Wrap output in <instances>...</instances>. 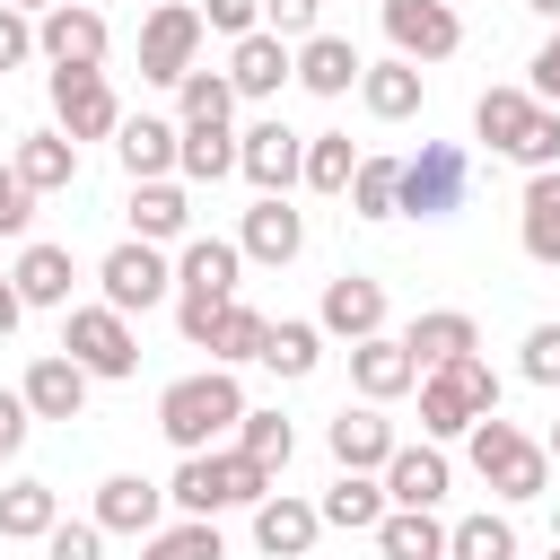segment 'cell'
<instances>
[{
	"instance_id": "cell-1",
	"label": "cell",
	"mask_w": 560,
	"mask_h": 560,
	"mask_svg": "<svg viewBox=\"0 0 560 560\" xmlns=\"http://www.w3.org/2000/svg\"><path fill=\"white\" fill-rule=\"evenodd\" d=\"M236 420H245V394H236V376H228V368L175 376V385L158 394V429H166V446H175V455H210V438H219V429H236Z\"/></svg>"
},
{
	"instance_id": "cell-2",
	"label": "cell",
	"mask_w": 560,
	"mask_h": 560,
	"mask_svg": "<svg viewBox=\"0 0 560 560\" xmlns=\"http://www.w3.org/2000/svg\"><path fill=\"white\" fill-rule=\"evenodd\" d=\"M490 411H499V368H490L481 350H464V359H446V368L420 376V429H429V438H464V429L490 420Z\"/></svg>"
},
{
	"instance_id": "cell-3",
	"label": "cell",
	"mask_w": 560,
	"mask_h": 560,
	"mask_svg": "<svg viewBox=\"0 0 560 560\" xmlns=\"http://www.w3.org/2000/svg\"><path fill=\"white\" fill-rule=\"evenodd\" d=\"M464 438H472V472H481L499 499H542V490H551V446H534L516 420L490 411V420H472Z\"/></svg>"
},
{
	"instance_id": "cell-4",
	"label": "cell",
	"mask_w": 560,
	"mask_h": 560,
	"mask_svg": "<svg viewBox=\"0 0 560 560\" xmlns=\"http://www.w3.org/2000/svg\"><path fill=\"white\" fill-rule=\"evenodd\" d=\"M472 192V158L455 140H420V158H402V210L411 219H455Z\"/></svg>"
},
{
	"instance_id": "cell-5",
	"label": "cell",
	"mask_w": 560,
	"mask_h": 560,
	"mask_svg": "<svg viewBox=\"0 0 560 560\" xmlns=\"http://www.w3.org/2000/svg\"><path fill=\"white\" fill-rule=\"evenodd\" d=\"M61 350H70L88 376H131V368H140V341H131V315H122V306H70Z\"/></svg>"
},
{
	"instance_id": "cell-6",
	"label": "cell",
	"mask_w": 560,
	"mask_h": 560,
	"mask_svg": "<svg viewBox=\"0 0 560 560\" xmlns=\"http://www.w3.org/2000/svg\"><path fill=\"white\" fill-rule=\"evenodd\" d=\"M201 9L192 0H166V9H149L140 18V79H158V88H175L184 70H192V52H201Z\"/></svg>"
},
{
	"instance_id": "cell-7",
	"label": "cell",
	"mask_w": 560,
	"mask_h": 560,
	"mask_svg": "<svg viewBox=\"0 0 560 560\" xmlns=\"http://www.w3.org/2000/svg\"><path fill=\"white\" fill-rule=\"evenodd\" d=\"M105 44H114V26L96 9H79V0H61V9L35 18V52L52 70H105Z\"/></svg>"
},
{
	"instance_id": "cell-8",
	"label": "cell",
	"mask_w": 560,
	"mask_h": 560,
	"mask_svg": "<svg viewBox=\"0 0 560 560\" xmlns=\"http://www.w3.org/2000/svg\"><path fill=\"white\" fill-rule=\"evenodd\" d=\"M236 175H245L254 192H289V184H306V131H289L280 114L254 122V131L236 140Z\"/></svg>"
},
{
	"instance_id": "cell-9",
	"label": "cell",
	"mask_w": 560,
	"mask_h": 560,
	"mask_svg": "<svg viewBox=\"0 0 560 560\" xmlns=\"http://www.w3.org/2000/svg\"><path fill=\"white\" fill-rule=\"evenodd\" d=\"M376 9H385V35H394L402 61H446L464 44V18L446 0H376Z\"/></svg>"
},
{
	"instance_id": "cell-10",
	"label": "cell",
	"mask_w": 560,
	"mask_h": 560,
	"mask_svg": "<svg viewBox=\"0 0 560 560\" xmlns=\"http://www.w3.org/2000/svg\"><path fill=\"white\" fill-rule=\"evenodd\" d=\"M52 114L70 140H114L122 131V105L105 88V70H52Z\"/></svg>"
},
{
	"instance_id": "cell-11",
	"label": "cell",
	"mask_w": 560,
	"mask_h": 560,
	"mask_svg": "<svg viewBox=\"0 0 560 560\" xmlns=\"http://www.w3.org/2000/svg\"><path fill=\"white\" fill-rule=\"evenodd\" d=\"M96 280H105V306H122V315H140V306H158V298L175 289V271H166V254H158L149 236H131V245H114Z\"/></svg>"
},
{
	"instance_id": "cell-12",
	"label": "cell",
	"mask_w": 560,
	"mask_h": 560,
	"mask_svg": "<svg viewBox=\"0 0 560 560\" xmlns=\"http://www.w3.org/2000/svg\"><path fill=\"white\" fill-rule=\"evenodd\" d=\"M350 385H359L368 402H394V394H411V385H420V359H411V341H402V332H368V341H350Z\"/></svg>"
},
{
	"instance_id": "cell-13",
	"label": "cell",
	"mask_w": 560,
	"mask_h": 560,
	"mask_svg": "<svg viewBox=\"0 0 560 560\" xmlns=\"http://www.w3.org/2000/svg\"><path fill=\"white\" fill-rule=\"evenodd\" d=\"M289 79H298V52H289V35H271V26L236 35V52H228V88H236V96H280Z\"/></svg>"
},
{
	"instance_id": "cell-14",
	"label": "cell",
	"mask_w": 560,
	"mask_h": 560,
	"mask_svg": "<svg viewBox=\"0 0 560 560\" xmlns=\"http://www.w3.org/2000/svg\"><path fill=\"white\" fill-rule=\"evenodd\" d=\"M315 324H324V332H341V341H368V332H385V280H368V271H341V280H324V306H315Z\"/></svg>"
},
{
	"instance_id": "cell-15",
	"label": "cell",
	"mask_w": 560,
	"mask_h": 560,
	"mask_svg": "<svg viewBox=\"0 0 560 560\" xmlns=\"http://www.w3.org/2000/svg\"><path fill=\"white\" fill-rule=\"evenodd\" d=\"M236 245H245V262H298V245H306V219L289 210V192H262L254 210H245V228H236Z\"/></svg>"
},
{
	"instance_id": "cell-16",
	"label": "cell",
	"mask_w": 560,
	"mask_h": 560,
	"mask_svg": "<svg viewBox=\"0 0 560 560\" xmlns=\"http://www.w3.org/2000/svg\"><path fill=\"white\" fill-rule=\"evenodd\" d=\"M18 394H26V411H35V420H79V411H88V368H79L70 350H44V359L26 368V385H18Z\"/></svg>"
},
{
	"instance_id": "cell-17",
	"label": "cell",
	"mask_w": 560,
	"mask_h": 560,
	"mask_svg": "<svg viewBox=\"0 0 560 560\" xmlns=\"http://www.w3.org/2000/svg\"><path fill=\"white\" fill-rule=\"evenodd\" d=\"M158 516H166V490L158 481H140V472H114V481H96V525L105 534H158Z\"/></svg>"
},
{
	"instance_id": "cell-18",
	"label": "cell",
	"mask_w": 560,
	"mask_h": 560,
	"mask_svg": "<svg viewBox=\"0 0 560 560\" xmlns=\"http://www.w3.org/2000/svg\"><path fill=\"white\" fill-rule=\"evenodd\" d=\"M315 534H324V508H306V499H254V542L271 551V560H306L315 551Z\"/></svg>"
},
{
	"instance_id": "cell-19",
	"label": "cell",
	"mask_w": 560,
	"mask_h": 560,
	"mask_svg": "<svg viewBox=\"0 0 560 560\" xmlns=\"http://www.w3.org/2000/svg\"><path fill=\"white\" fill-rule=\"evenodd\" d=\"M236 271H245V245H228V236H184V254H175L184 298H236Z\"/></svg>"
},
{
	"instance_id": "cell-20",
	"label": "cell",
	"mask_w": 560,
	"mask_h": 560,
	"mask_svg": "<svg viewBox=\"0 0 560 560\" xmlns=\"http://www.w3.org/2000/svg\"><path fill=\"white\" fill-rule=\"evenodd\" d=\"M359 70H368V61H359L350 35H306V44H298V88H306V96H350Z\"/></svg>"
},
{
	"instance_id": "cell-21",
	"label": "cell",
	"mask_w": 560,
	"mask_h": 560,
	"mask_svg": "<svg viewBox=\"0 0 560 560\" xmlns=\"http://www.w3.org/2000/svg\"><path fill=\"white\" fill-rule=\"evenodd\" d=\"M175 149H184V131L158 122V114H122V131H114V158L131 166V184H158L175 166Z\"/></svg>"
},
{
	"instance_id": "cell-22",
	"label": "cell",
	"mask_w": 560,
	"mask_h": 560,
	"mask_svg": "<svg viewBox=\"0 0 560 560\" xmlns=\"http://www.w3.org/2000/svg\"><path fill=\"white\" fill-rule=\"evenodd\" d=\"M324 446H332V464H341V472H385L394 429H385V420H376V402H368V411H332Z\"/></svg>"
},
{
	"instance_id": "cell-23",
	"label": "cell",
	"mask_w": 560,
	"mask_h": 560,
	"mask_svg": "<svg viewBox=\"0 0 560 560\" xmlns=\"http://www.w3.org/2000/svg\"><path fill=\"white\" fill-rule=\"evenodd\" d=\"M516 236H525V254H534L542 271H560V175H551V166H542V175H525Z\"/></svg>"
},
{
	"instance_id": "cell-24",
	"label": "cell",
	"mask_w": 560,
	"mask_h": 560,
	"mask_svg": "<svg viewBox=\"0 0 560 560\" xmlns=\"http://www.w3.org/2000/svg\"><path fill=\"white\" fill-rule=\"evenodd\" d=\"M9 166L26 175V192H70V184H79V140H70V131H26Z\"/></svg>"
},
{
	"instance_id": "cell-25",
	"label": "cell",
	"mask_w": 560,
	"mask_h": 560,
	"mask_svg": "<svg viewBox=\"0 0 560 560\" xmlns=\"http://www.w3.org/2000/svg\"><path fill=\"white\" fill-rule=\"evenodd\" d=\"M411 359L420 368H446V359H464V350H481V324L464 315V306H429V315H411Z\"/></svg>"
},
{
	"instance_id": "cell-26",
	"label": "cell",
	"mask_w": 560,
	"mask_h": 560,
	"mask_svg": "<svg viewBox=\"0 0 560 560\" xmlns=\"http://www.w3.org/2000/svg\"><path fill=\"white\" fill-rule=\"evenodd\" d=\"M385 499L394 508H438L446 499V455L438 446H394L385 455Z\"/></svg>"
},
{
	"instance_id": "cell-27",
	"label": "cell",
	"mask_w": 560,
	"mask_h": 560,
	"mask_svg": "<svg viewBox=\"0 0 560 560\" xmlns=\"http://www.w3.org/2000/svg\"><path fill=\"white\" fill-rule=\"evenodd\" d=\"M359 96H368V114L376 122H402V114H420V61H368L359 70Z\"/></svg>"
},
{
	"instance_id": "cell-28",
	"label": "cell",
	"mask_w": 560,
	"mask_h": 560,
	"mask_svg": "<svg viewBox=\"0 0 560 560\" xmlns=\"http://www.w3.org/2000/svg\"><path fill=\"white\" fill-rule=\"evenodd\" d=\"M534 105H542L534 88H481V96H472V131H481V140H490V149L508 158V149L525 140V122H534Z\"/></svg>"
},
{
	"instance_id": "cell-29",
	"label": "cell",
	"mask_w": 560,
	"mask_h": 560,
	"mask_svg": "<svg viewBox=\"0 0 560 560\" xmlns=\"http://www.w3.org/2000/svg\"><path fill=\"white\" fill-rule=\"evenodd\" d=\"M192 228V201H184V184H131V236H149V245H175Z\"/></svg>"
},
{
	"instance_id": "cell-30",
	"label": "cell",
	"mask_w": 560,
	"mask_h": 560,
	"mask_svg": "<svg viewBox=\"0 0 560 560\" xmlns=\"http://www.w3.org/2000/svg\"><path fill=\"white\" fill-rule=\"evenodd\" d=\"M9 280H18V298L26 306H70V245H26L18 262H9Z\"/></svg>"
},
{
	"instance_id": "cell-31",
	"label": "cell",
	"mask_w": 560,
	"mask_h": 560,
	"mask_svg": "<svg viewBox=\"0 0 560 560\" xmlns=\"http://www.w3.org/2000/svg\"><path fill=\"white\" fill-rule=\"evenodd\" d=\"M376 551L385 560H446V525L429 508H385L376 516Z\"/></svg>"
},
{
	"instance_id": "cell-32",
	"label": "cell",
	"mask_w": 560,
	"mask_h": 560,
	"mask_svg": "<svg viewBox=\"0 0 560 560\" xmlns=\"http://www.w3.org/2000/svg\"><path fill=\"white\" fill-rule=\"evenodd\" d=\"M315 508H324V525H341V534H376V516H385L394 499H385V481H368V472H341V481H332Z\"/></svg>"
},
{
	"instance_id": "cell-33",
	"label": "cell",
	"mask_w": 560,
	"mask_h": 560,
	"mask_svg": "<svg viewBox=\"0 0 560 560\" xmlns=\"http://www.w3.org/2000/svg\"><path fill=\"white\" fill-rule=\"evenodd\" d=\"M52 525H61L52 481H9V490H0V542H44Z\"/></svg>"
},
{
	"instance_id": "cell-34",
	"label": "cell",
	"mask_w": 560,
	"mask_h": 560,
	"mask_svg": "<svg viewBox=\"0 0 560 560\" xmlns=\"http://www.w3.org/2000/svg\"><path fill=\"white\" fill-rule=\"evenodd\" d=\"M262 341H271V315H254V306H236V298H228L201 350H210L219 368H245V359H262Z\"/></svg>"
},
{
	"instance_id": "cell-35",
	"label": "cell",
	"mask_w": 560,
	"mask_h": 560,
	"mask_svg": "<svg viewBox=\"0 0 560 560\" xmlns=\"http://www.w3.org/2000/svg\"><path fill=\"white\" fill-rule=\"evenodd\" d=\"M175 166H184L192 184H219V175H236V140H228V122H184V149H175Z\"/></svg>"
},
{
	"instance_id": "cell-36",
	"label": "cell",
	"mask_w": 560,
	"mask_h": 560,
	"mask_svg": "<svg viewBox=\"0 0 560 560\" xmlns=\"http://www.w3.org/2000/svg\"><path fill=\"white\" fill-rule=\"evenodd\" d=\"M359 175V140L350 131H306V192H350Z\"/></svg>"
},
{
	"instance_id": "cell-37",
	"label": "cell",
	"mask_w": 560,
	"mask_h": 560,
	"mask_svg": "<svg viewBox=\"0 0 560 560\" xmlns=\"http://www.w3.org/2000/svg\"><path fill=\"white\" fill-rule=\"evenodd\" d=\"M350 210H359V219H394V210H402V158H359Z\"/></svg>"
},
{
	"instance_id": "cell-38",
	"label": "cell",
	"mask_w": 560,
	"mask_h": 560,
	"mask_svg": "<svg viewBox=\"0 0 560 560\" xmlns=\"http://www.w3.org/2000/svg\"><path fill=\"white\" fill-rule=\"evenodd\" d=\"M166 499H175L184 516H219V508H228V481H219V455H184V464H175V481H166Z\"/></svg>"
},
{
	"instance_id": "cell-39",
	"label": "cell",
	"mask_w": 560,
	"mask_h": 560,
	"mask_svg": "<svg viewBox=\"0 0 560 560\" xmlns=\"http://www.w3.org/2000/svg\"><path fill=\"white\" fill-rule=\"evenodd\" d=\"M140 560H228V542H219L210 516H184V525H158V534L140 542Z\"/></svg>"
},
{
	"instance_id": "cell-40",
	"label": "cell",
	"mask_w": 560,
	"mask_h": 560,
	"mask_svg": "<svg viewBox=\"0 0 560 560\" xmlns=\"http://www.w3.org/2000/svg\"><path fill=\"white\" fill-rule=\"evenodd\" d=\"M315 359H324V324H271V341H262L271 376H315Z\"/></svg>"
},
{
	"instance_id": "cell-41",
	"label": "cell",
	"mask_w": 560,
	"mask_h": 560,
	"mask_svg": "<svg viewBox=\"0 0 560 560\" xmlns=\"http://www.w3.org/2000/svg\"><path fill=\"white\" fill-rule=\"evenodd\" d=\"M446 560H516V525L508 516H464V525H446Z\"/></svg>"
},
{
	"instance_id": "cell-42",
	"label": "cell",
	"mask_w": 560,
	"mask_h": 560,
	"mask_svg": "<svg viewBox=\"0 0 560 560\" xmlns=\"http://www.w3.org/2000/svg\"><path fill=\"white\" fill-rule=\"evenodd\" d=\"M175 96H184V122H228V114H236L228 70H184V79H175Z\"/></svg>"
},
{
	"instance_id": "cell-43",
	"label": "cell",
	"mask_w": 560,
	"mask_h": 560,
	"mask_svg": "<svg viewBox=\"0 0 560 560\" xmlns=\"http://www.w3.org/2000/svg\"><path fill=\"white\" fill-rule=\"evenodd\" d=\"M236 446H245L254 464H271V472H280V464L298 455V429H289L280 411H245V420H236Z\"/></svg>"
},
{
	"instance_id": "cell-44",
	"label": "cell",
	"mask_w": 560,
	"mask_h": 560,
	"mask_svg": "<svg viewBox=\"0 0 560 560\" xmlns=\"http://www.w3.org/2000/svg\"><path fill=\"white\" fill-rule=\"evenodd\" d=\"M525 175H542V166H560V105H534V122H525V140L508 149Z\"/></svg>"
},
{
	"instance_id": "cell-45",
	"label": "cell",
	"mask_w": 560,
	"mask_h": 560,
	"mask_svg": "<svg viewBox=\"0 0 560 560\" xmlns=\"http://www.w3.org/2000/svg\"><path fill=\"white\" fill-rule=\"evenodd\" d=\"M96 551H105V525H96V516H88V525H52V534H44V560H96Z\"/></svg>"
},
{
	"instance_id": "cell-46",
	"label": "cell",
	"mask_w": 560,
	"mask_h": 560,
	"mask_svg": "<svg viewBox=\"0 0 560 560\" xmlns=\"http://www.w3.org/2000/svg\"><path fill=\"white\" fill-rule=\"evenodd\" d=\"M525 385H560V324L525 332Z\"/></svg>"
},
{
	"instance_id": "cell-47",
	"label": "cell",
	"mask_w": 560,
	"mask_h": 560,
	"mask_svg": "<svg viewBox=\"0 0 560 560\" xmlns=\"http://www.w3.org/2000/svg\"><path fill=\"white\" fill-rule=\"evenodd\" d=\"M26 219H35V192H26V175L0 158V236H26Z\"/></svg>"
},
{
	"instance_id": "cell-48",
	"label": "cell",
	"mask_w": 560,
	"mask_h": 560,
	"mask_svg": "<svg viewBox=\"0 0 560 560\" xmlns=\"http://www.w3.org/2000/svg\"><path fill=\"white\" fill-rule=\"evenodd\" d=\"M201 26H219V35H254V26H262V0H201Z\"/></svg>"
},
{
	"instance_id": "cell-49",
	"label": "cell",
	"mask_w": 560,
	"mask_h": 560,
	"mask_svg": "<svg viewBox=\"0 0 560 560\" xmlns=\"http://www.w3.org/2000/svg\"><path fill=\"white\" fill-rule=\"evenodd\" d=\"M18 61H35V26H26V9L0 0V70H18Z\"/></svg>"
},
{
	"instance_id": "cell-50",
	"label": "cell",
	"mask_w": 560,
	"mask_h": 560,
	"mask_svg": "<svg viewBox=\"0 0 560 560\" xmlns=\"http://www.w3.org/2000/svg\"><path fill=\"white\" fill-rule=\"evenodd\" d=\"M315 9H324V0H262V26H271V35H298V44H306V35H315Z\"/></svg>"
},
{
	"instance_id": "cell-51",
	"label": "cell",
	"mask_w": 560,
	"mask_h": 560,
	"mask_svg": "<svg viewBox=\"0 0 560 560\" xmlns=\"http://www.w3.org/2000/svg\"><path fill=\"white\" fill-rule=\"evenodd\" d=\"M26 429H35V411H26V394H0V464L26 446Z\"/></svg>"
},
{
	"instance_id": "cell-52",
	"label": "cell",
	"mask_w": 560,
	"mask_h": 560,
	"mask_svg": "<svg viewBox=\"0 0 560 560\" xmlns=\"http://www.w3.org/2000/svg\"><path fill=\"white\" fill-rule=\"evenodd\" d=\"M219 306H228V298H184V306H175V324H184V341H192V350L210 341V324H219Z\"/></svg>"
},
{
	"instance_id": "cell-53",
	"label": "cell",
	"mask_w": 560,
	"mask_h": 560,
	"mask_svg": "<svg viewBox=\"0 0 560 560\" xmlns=\"http://www.w3.org/2000/svg\"><path fill=\"white\" fill-rule=\"evenodd\" d=\"M525 88H534L542 105H560V26H551V44L534 52V79H525Z\"/></svg>"
},
{
	"instance_id": "cell-54",
	"label": "cell",
	"mask_w": 560,
	"mask_h": 560,
	"mask_svg": "<svg viewBox=\"0 0 560 560\" xmlns=\"http://www.w3.org/2000/svg\"><path fill=\"white\" fill-rule=\"evenodd\" d=\"M18 315H26V298H18V280H9V271H0V341H9V332H18Z\"/></svg>"
},
{
	"instance_id": "cell-55",
	"label": "cell",
	"mask_w": 560,
	"mask_h": 560,
	"mask_svg": "<svg viewBox=\"0 0 560 560\" xmlns=\"http://www.w3.org/2000/svg\"><path fill=\"white\" fill-rule=\"evenodd\" d=\"M525 9H534V18H551V26H560V0H525Z\"/></svg>"
},
{
	"instance_id": "cell-56",
	"label": "cell",
	"mask_w": 560,
	"mask_h": 560,
	"mask_svg": "<svg viewBox=\"0 0 560 560\" xmlns=\"http://www.w3.org/2000/svg\"><path fill=\"white\" fill-rule=\"evenodd\" d=\"M9 9H26V18H44V9H61V0H9Z\"/></svg>"
},
{
	"instance_id": "cell-57",
	"label": "cell",
	"mask_w": 560,
	"mask_h": 560,
	"mask_svg": "<svg viewBox=\"0 0 560 560\" xmlns=\"http://www.w3.org/2000/svg\"><path fill=\"white\" fill-rule=\"evenodd\" d=\"M542 446H551V464H560V420H551V438H542Z\"/></svg>"
},
{
	"instance_id": "cell-58",
	"label": "cell",
	"mask_w": 560,
	"mask_h": 560,
	"mask_svg": "<svg viewBox=\"0 0 560 560\" xmlns=\"http://www.w3.org/2000/svg\"><path fill=\"white\" fill-rule=\"evenodd\" d=\"M551 560H560V542H551Z\"/></svg>"
}]
</instances>
